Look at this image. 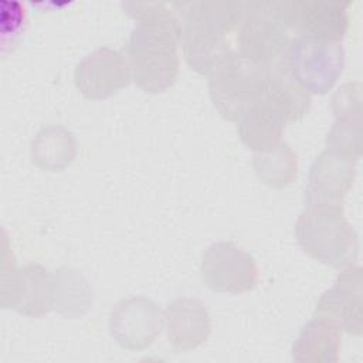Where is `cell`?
<instances>
[{
	"label": "cell",
	"mask_w": 363,
	"mask_h": 363,
	"mask_svg": "<svg viewBox=\"0 0 363 363\" xmlns=\"http://www.w3.org/2000/svg\"><path fill=\"white\" fill-rule=\"evenodd\" d=\"M166 3H122L123 11L136 20L126 45L132 79L147 94H160L177 79L180 10Z\"/></svg>",
	"instance_id": "1"
},
{
	"label": "cell",
	"mask_w": 363,
	"mask_h": 363,
	"mask_svg": "<svg viewBox=\"0 0 363 363\" xmlns=\"http://www.w3.org/2000/svg\"><path fill=\"white\" fill-rule=\"evenodd\" d=\"M242 1H193L180 4V43L189 67L210 74L235 51Z\"/></svg>",
	"instance_id": "2"
},
{
	"label": "cell",
	"mask_w": 363,
	"mask_h": 363,
	"mask_svg": "<svg viewBox=\"0 0 363 363\" xmlns=\"http://www.w3.org/2000/svg\"><path fill=\"white\" fill-rule=\"evenodd\" d=\"M295 234L301 248L326 265L343 268L357 259V234L346 220L342 204L305 206Z\"/></svg>",
	"instance_id": "3"
},
{
	"label": "cell",
	"mask_w": 363,
	"mask_h": 363,
	"mask_svg": "<svg viewBox=\"0 0 363 363\" xmlns=\"http://www.w3.org/2000/svg\"><path fill=\"white\" fill-rule=\"evenodd\" d=\"M208 75L211 102L218 113L231 122H237L265 92L267 69L237 51L225 57Z\"/></svg>",
	"instance_id": "4"
},
{
	"label": "cell",
	"mask_w": 363,
	"mask_h": 363,
	"mask_svg": "<svg viewBox=\"0 0 363 363\" xmlns=\"http://www.w3.org/2000/svg\"><path fill=\"white\" fill-rule=\"evenodd\" d=\"M289 43L286 28L265 10L262 1L245 3L235 38V51L241 57L268 71L288 64Z\"/></svg>",
	"instance_id": "5"
},
{
	"label": "cell",
	"mask_w": 363,
	"mask_h": 363,
	"mask_svg": "<svg viewBox=\"0 0 363 363\" xmlns=\"http://www.w3.org/2000/svg\"><path fill=\"white\" fill-rule=\"evenodd\" d=\"M288 67L309 94H326L343 71L345 50L340 41L296 35L289 43Z\"/></svg>",
	"instance_id": "6"
},
{
	"label": "cell",
	"mask_w": 363,
	"mask_h": 363,
	"mask_svg": "<svg viewBox=\"0 0 363 363\" xmlns=\"http://www.w3.org/2000/svg\"><path fill=\"white\" fill-rule=\"evenodd\" d=\"M262 4L275 20L298 35L340 41L349 27L350 3L279 0L262 1Z\"/></svg>",
	"instance_id": "7"
},
{
	"label": "cell",
	"mask_w": 363,
	"mask_h": 363,
	"mask_svg": "<svg viewBox=\"0 0 363 363\" xmlns=\"http://www.w3.org/2000/svg\"><path fill=\"white\" fill-rule=\"evenodd\" d=\"M200 272L203 282L216 292L251 291L258 281L255 259L233 241H217L207 247L201 257Z\"/></svg>",
	"instance_id": "8"
},
{
	"label": "cell",
	"mask_w": 363,
	"mask_h": 363,
	"mask_svg": "<svg viewBox=\"0 0 363 363\" xmlns=\"http://www.w3.org/2000/svg\"><path fill=\"white\" fill-rule=\"evenodd\" d=\"M164 325L159 305L145 296L119 301L109 315V332L113 340L129 350L149 347Z\"/></svg>",
	"instance_id": "9"
},
{
	"label": "cell",
	"mask_w": 363,
	"mask_h": 363,
	"mask_svg": "<svg viewBox=\"0 0 363 363\" xmlns=\"http://www.w3.org/2000/svg\"><path fill=\"white\" fill-rule=\"evenodd\" d=\"M74 79L85 98L101 101L128 86L132 71L128 58L121 51L101 47L77 64Z\"/></svg>",
	"instance_id": "10"
},
{
	"label": "cell",
	"mask_w": 363,
	"mask_h": 363,
	"mask_svg": "<svg viewBox=\"0 0 363 363\" xmlns=\"http://www.w3.org/2000/svg\"><path fill=\"white\" fill-rule=\"evenodd\" d=\"M54 279L43 265L14 268L10 279H1V306L30 318H41L52 309Z\"/></svg>",
	"instance_id": "11"
},
{
	"label": "cell",
	"mask_w": 363,
	"mask_h": 363,
	"mask_svg": "<svg viewBox=\"0 0 363 363\" xmlns=\"http://www.w3.org/2000/svg\"><path fill=\"white\" fill-rule=\"evenodd\" d=\"M313 316L329 320L350 335H362L360 265L343 267L333 285L320 295Z\"/></svg>",
	"instance_id": "12"
},
{
	"label": "cell",
	"mask_w": 363,
	"mask_h": 363,
	"mask_svg": "<svg viewBox=\"0 0 363 363\" xmlns=\"http://www.w3.org/2000/svg\"><path fill=\"white\" fill-rule=\"evenodd\" d=\"M356 176V162L323 150L312 163L303 191L305 206L342 204L352 189Z\"/></svg>",
	"instance_id": "13"
},
{
	"label": "cell",
	"mask_w": 363,
	"mask_h": 363,
	"mask_svg": "<svg viewBox=\"0 0 363 363\" xmlns=\"http://www.w3.org/2000/svg\"><path fill=\"white\" fill-rule=\"evenodd\" d=\"M167 340L177 352H189L203 345L211 333V319L197 298H177L163 312Z\"/></svg>",
	"instance_id": "14"
},
{
	"label": "cell",
	"mask_w": 363,
	"mask_h": 363,
	"mask_svg": "<svg viewBox=\"0 0 363 363\" xmlns=\"http://www.w3.org/2000/svg\"><path fill=\"white\" fill-rule=\"evenodd\" d=\"M238 136L252 152H265L281 142L285 125V115L264 95L250 105L237 119Z\"/></svg>",
	"instance_id": "15"
},
{
	"label": "cell",
	"mask_w": 363,
	"mask_h": 363,
	"mask_svg": "<svg viewBox=\"0 0 363 363\" xmlns=\"http://www.w3.org/2000/svg\"><path fill=\"white\" fill-rule=\"evenodd\" d=\"M342 330L329 320L313 316L292 346L295 362H337Z\"/></svg>",
	"instance_id": "16"
},
{
	"label": "cell",
	"mask_w": 363,
	"mask_h": 363,
	"mask_svg": "<svg viewBox=\"0 0 363 363\" xmlns=\"http://www.w3.org/2000/svg\"><path fill=\"white\" fill-rule=\"evenodd\" d=\"M75 155V136L61 125L43 126L31 142V160L43 170L60 172L74 162Z\"/></svg>",
	"instance_id": "17"
},
{
	"label": "cell",
	"mask_w": 363,
	"mask_h": 363,
	"mask_svg": "<svg viewBox=\"0 0 363 363\" xmlns=\"http://www.w3.org/2000/svg\"><path fill=\"white\" fill-rule=\"evenodd\" d=\"M264 96L285 115L288 123L301 119L311 106V94L292 77L288 64L267 71Z\"/></svg>",
	"instance_id": "18"
},
{
	"label": "cell",
	"mask_w": 363,
	"mask_h": 363,
	"mask_svg": "<svg viewBox=\"0 0 363 363\" xmlns=\"http://www.w3.org/2000/svg\"><path fill=\"white\" fill-rule=\"evenodd\" d=\"M54 299L52 309L64 318H79L91 306L94 299L92 288L81 272L61 267L52 274Z\"/></svg>",
	"instance_id": "19"
},
{
	"label": "cell",
	"mask_w": 363,
	"mask_h": 363,
	"mask_svg": "<svg viewBox=\"0 0 363 363\" xmlns=\"http://www.w3.org/2000/svg\"><path fill=\"white\" fill-rule=\"evenodd\" d=\"M252 166L257 176L275 189L289 186L298 176V156L282 140L269 150L254 152Z\"/></svg>",
	"instance_id": "20"
},
{
	"label": "cell",
	"mask_w": 363,
	"mask_h": 363,
	"mask_svg": "<svg viewBox=\"0 0 363 363\" xmlns=\"http://www.w3.org/2000/svg\"><path fill=\"white\" fill-rule=\"evenodd\" d=\"M326 149L357 162L362 155V116L337 118L326 136Z\"/></svg>",
	"instance_id": "21"
},
{
	"label": "cell",
	"mask_w": 363,
	"mask_h": 363,
	"mask_svg": "<svg viewBox=\"0 0 363 363\" xmlns=\"http://www.w3.org/2000/svg\"><path fill=\"white\" fill-rule=\"evenodd\" d=\"M26 28V10L18 1L1 3V34H3V51L7 44L16 45L21 38Z\"/></svg>",
	"instance_id": "22"
},
{
	"label": "cell",
	"mask_w": 363,
	"mask_h": 363,
	"mask_svg": "<svg viewBox=\"0 0 363 363\" xmlns=\"http://www.w3.org/2000/svg\"><path fill=\"white\" fill-rule=\"evenodd\" d=\"M332 111L336 118L362 116V86L359 82L343 84L332 98Z\"/></svg>",
	"instance_id": "23"
}]
</instances>
